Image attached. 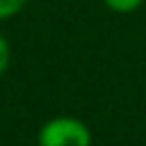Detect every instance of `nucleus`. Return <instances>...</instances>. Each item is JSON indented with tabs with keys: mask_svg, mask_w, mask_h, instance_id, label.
Listing matches in <instances>:
<instances>
[{
	"mask_svg": "<svg viewBox=\"0 0 146 146\" xmlns=\"http://www.w3.org/2000/svg\"><path fill=\"white\" fill-rule=\"evenodd\" d=\"M36 146H94V135L82 119L59 114L41 123Z\"/></svg>",
	"mask_w": 146,
	"mask_h": 146,
	"instance_id": "f257e3e1",
	"label": "nucleus"
},
{
	"mask_svg": "<svg viewBox=\"0 0 146 146\" xmlns=\"http://www.w3.org/2000/svg\"><path fill=\"white\" fill-rule=\"evenodd\" d=\"M30 0H0V23L11 21L14 16H18Z\"/></svg>",
	"mask_w": 146,
	"mask_h": 146,
	"instance_id": "f03ea898",
	"label": "nucleus"
},
{
	"mask_svg": "<svg viewBox=\"0 0 146 146\" xmlns=\"http://www.w3.org/2000/svg\"><path fill=\"white\" fill-rule=\"evenodd\" d=\"M146 0H103V5L114 14H132L137 11Z\"/></svg>",
	"mask_w": 146,
	"mask_h": 146,
	"instance_id": "7ed1b4c3",
	"label": "nucleus"
},
{
	"mask_svg": "<svg viewBox=\"0 0 146 146\" xmlns=\"http://www.w3.org/2000/svg\"><path fill=\"white\" fill-rule=\"evenodd\" d=\"M9 64H11V46H9V39L0 32V78L7 73Z\"/></svg>",
	"mask_w": 146,
	"mask_h": 146,
	"instance_id": "20e7f679",
	"label": "nucleus"
}]
</instances>
